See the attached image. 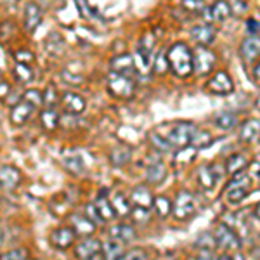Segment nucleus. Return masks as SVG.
<instances>
[{
	"label": "nucleus",
	"mask_w": 260,
	"mask_h": 260,
	"mask_svg": "<svg viewBox=\"0 0 260 260\" xmlns=\"http://www.w3.org/2000/svg\"><path fill=\"white\" fill-rule=\"evenodd\" d=\"M169 52V64L174 75L180 78H187L194 71V64H192V50L189 45L184 42H177L167 50Z\"/></svg>",
	"instance_id": "nucleus-1"
},
{
	"label": "nucleus",
	"mask_w": 260,
	"mask_h": 260,
	"mask_svg": "<svg viewBox=\"0 0 260 260\" xmlns=\"http://www.w3.org/2000/svg\"><path fill=\"white\" fill-rule=\"evenodd\" d=\"M198 210V200L187 189H180L172 203V213L177 220H187Z\"/></svg>",
	"instance_id": "nucleus-2"
},
{
	"label": "nucleus",
	"mask_w": 260,
	"mask_h": 260,
	"mask_svg": "<svg viewBox=\"0 0 260 260\" xmlns=\"http://www.w3.org/2000/svg\"><path fill=\"white\" fill-rule=\"evenodd\" d=\"M250 186H251V180L248 177V174H245L243 170L234 174L233 180L225 187V200H228V203L236 205L245 200L250 192Z\"/></svg>",
	"instance_id": "nucleus-3"
},
{
	"label": "nucleus",
	"mask_w": 260,
	"mask_h": 260,
	"mask_svg": "<svg viewBox=\"0 0 260 260\" xmlns=\"http://www.w3.org/2000/svg\"><path fill=\"white\" fill-rule=\"evenodd\" d=\"M134 78L128 77V75L118 73V71H111L108 75V90L111 92L115 98L120 99H128L134 95Z\"/></svg>",
	"instance_id": "nucleus-4"
},
{
	"label": "nucleus",
	"mask_w": 260,
	"mask_h": 260,
	"mask_svg": "<svg viewBox=\"0 0 260 260\" xmlns=\"http://www.w3.org/2000/svg\"><path fill=\"white\" fill-rule=\"evenodd\" d=\"M196 130V125L192 121H179L170 128V132L167 134V139L172 144L174 149H184L191 144V137Z\"/></svg>",
	"instance_id": "nucleus-5"
},
{
	"label": "nucleus",
	"mask_w": 260,
	"mask_h": 260,
	"mask_svg": "<svg viewBox=\"0 0 260 260\" xmlns=\"http://www.w3.org/2000/svg\"><path fill=\"white\" fill-rule=\"evenodd\" d=\"M215 243H217V248H220L225 253H233V251L241 250V240L236 233L233 231V228L224 222H220L219 225L215 228Z\"/></svg>",
	"instance_id": "nucleus-6"
},
{
	"label": "nucleus",
	"mask_w": 260,
	"mask_h": 260,
	"mask_svg": "<svg viewBox=\"0 0 260 260\" xmlns=\"http://www.w3.org/2000/svg\"><path fill=\"white\" fill-rule=\"evenodd\" d=\"M192 64H194V73L198 77H207L215 68L217 56L207 45H198L192 50Z\"/></svg>",
	"instance_id": "nucleus-7"
},
{
	"label": "nucleus",
	"mask_w": 260,
	"mask_h": 260,
	"mask_svg": "<svg viewBox=\"0 0 260 260\" xmlns=\"http://www.w3.org/2000/svg\"><path fill=\"white\" fill-rule=\"evenodd\" d=\"M154 45H156V39H154L153 33L144 35L137 45V56H136V64L139 71H148L149 70V62L151 56H153Z\"/></svg>",
	"instance_id": "nucleus-8"
},
{
	"label": "nucleus",
	"mask_w": 260,
	"mask_h": 260,
	"mask_svg": "<svg viewBox=\"0 0 260 260\" xmlns=\"http://www.w3.org/2000/svg\"><path fill=\"white\" fill-rule=\"evenodd\" d=\"M207 90L219 95H228L231 92H234V83L231 80L228 71H217V73H213V77L207 82Z\"/></svg>",
	"instance_id": "nucleus-9"
},
{
	"label": "nucleus",
	"mask_w": 260,
	"mask_h": 260,
	"mask_svg": "<svg viewBox=\"0 0 260 260\" xmlns=\"http://www.w3.org/2000/svg\"><path fill=\"white\" fill-rule=\"evenodd\" d=\"M240 56L243 62L246 64H253L260 57V37L250 35L241 42L240 45Z\"/></svg>",
	"instance_id": "nucleus-10"
},
{
	"label": "nucleus",
	"mask_w": 260,
	"mask_h": 260,
	"mask_svg": "<svg viewBox=\"0 0 260 260\" xmlns=\"http://www.w3.org/2000/svg\"><path fill=\"white\" fill-rule=\"evenodd\" d=\"M35 108H37L35 104H31L30 101L21 98L19 103H16L11 110V121L14 125L26 123V121L30 120V116L33 115V111H35Z\"/></svg>",
	"instance_id": "nucleus-11"
},
{
	"label": "nucleus",
	"mask_w": 260,
	"mask_h": 260,
	"mask_svg": "<svg viewBox=\"0 0 260 260\" xmlns=\"http://www.w3.org/2000/svg\"><path fill=\"white\" fill-rule=\"evenodd\" d=\"M78 258H94L103 255V243L95 238H85L82 243L77 245V250H75Z\"/></svg>",
	"instance_id": "nucleus-12"
},
{
	"label": "nucleus",
	"mask_w": 260,
	"mask_h": 260,
	"mask_svg": "<svg viewBox=\"0 0 260 260\" xmlns=\"http://www.w3.org/2000/svg\"><path fill=\"white\" fill-rule=\"evenodd\" d=\"M61 106L62 110L66 113H70V115H80L85 110V99L82 98L80 94H75V92H64V94L61 95Z\"/></svg>",
	"instance_id": "nucleus-13"
},
{
	"label": "nucleus",
	"mask_w": 260,
	"mask_h": 260,
	"mask_svg": "<svg viewBox=\"0 0 260 260\" xmlns=\"http://www.w3.org/2000/svg\"><path fill=\"white\" fill-rule=\"evenodd\" d=\"M75 240H77V233H75L73 228H59L50 234V243L59 250L70 248Z\"/></svg>",
	"instance_id": "nucleus-14"
},
{
	"label": "nucleus",
	"mask_w": 260,
	"mask_h": 260,
	"mask_svg": "<svg viewBox=\"0 0 260 260\" xmlns=\"http://www.w3.org/2000/svg\"><path fill=\"white\" fill-rule=\"evenodd\" d=\"M42 18H44V12H42V7L39 4L28 2L26 7H24V28H26V31H35L40 26Z\"/></svg>",
	"instance_id": "nucleus-15"
},
{
	"label": "nucleus",
	"mask_w": 260,
	"mask_h": 260,
	"mask_svg": "<svg viewBox=\"0 0 260 260\" xmlns=\"http://www.w3.org/2000/svg\"><path fill=\"white\" fill-rule=\"evenodd\" d=\"M111 71H118V73L128 75V77H134L137 73V64L134 56L130 54H121V56H116L111 59Z\"/></svg>",
	"instance_id": "nucleus-16"
},
{
	"label": "nucleus",
	"mask_w": 260,
	"mask_h": 260,
	"mask_svg": "<svg viewBox=\"0 0 260 260\" xmlns=\"http://www.w3.org/2000/svg\"><path fill=\"white\" fill-rule=\"evenodd\" d=\"M21 182V172L12 165H2L0 167V186L4 189L11 191L16 189Z\"/></svg>",
	"instance_id": "nucleus-17"
},
{
	"label": "nucleus",
	"mask_w": 260,
	"mask_h": 260,
	"mask_svg": "<svg viewBox=\"0 0 260 260\" xmlns=\"http://www.w3.org/2000/svg\"><path fill=\"white\" fill-rule=\"evenodd\" d=\"M130 201H132L136 207L149 210L154 203V198H153V192H151L148 186H136L132 189V194H130Z\"/></svg>",
	"instance_id": "nucleus-18"
},
{
	"label": "nucleus",
	"mask_w": 260,
	"mask_h": 260,
	"mask_svg": "<svg viewBox=\"0 0 260 260\" xmlns=\"http://www.w3.org/2000/svg\"><path fill=\"white\" fill-rule=\"evenodd\" d=\"M192 40H196L200 45H210L217 37V30L212 24H198L191 30Z\"/></svg>",
	"instance_id": "nucleus-19"
},
{
	"label": "nucleus",
	"mask_w": 260,
	"mask_h": 260,
	"mask_svg": "<svg viewBox=\"0 0 260 260\" xmlns=\"http://www.w3.org/2000/svg\"><path fill=\"white\" fill-rule=\"evenodd\" d=\"M167 177V167L160 158H154L153 161H149L148 170H146V180L149 184H160Z\"/></svg>",
	"instance_id": "nucleus-20"
},
{
	"label": "nucleus",
	"mask_w": 260,
	"mask_h": 260,
	"mask_svg": "<svg viewBox=\"0 0 260 260\" xmlns=\"http://www.w3.org/2000/svg\"><path fill=\"white\" fill-rule=\"evenodd\" d=\"M260 137V120L258 118H251L248 121L243 123V127L240 130V141L241 142H255Z\"/></svg>",
	"instance_id": "nucleus-21"
},
{
	"label": "nucleus",
	"mask_w": 260,
	"mask_h": 260,
	"mask_svg": "<svg viewBox=\"0 0 260 260\" xmlns=\"http://www.w3.org/2000/svg\"><path fill=\"white\" fill-rule=\"evenodd\" d=\"M110 238H115L121 243H130L137 238V233L130 224H116L110 229Z\"/></svg>",
	"instance_id": "nucleus-22"
},
{
	"label": "nucleus",
	"mask_w": 260,
	"mask_h": 260,
	"mask_svg": "<svg viewBox=\"0 0 260 260\" xmlns=\"http://www.w3.org/2000/svg\"><path fill=\"white\" fill-rule=\"evenodd\" d=\"M94 203H95V208H98L99 215L104 219V222L111 220V219H115V217H116V212H115V208H113V203L108 200L106 191H101L98 200H95Z\"/></svg>",
	"instance_id": "nucleus-23"
},
{
	"label": "nucleus",
	"mask_w": 260,
	"mask_h": 260,
	"mask_svg": "<svg viewBox=\"0 0 260 260\" xmlns=\"http://www.w3.org/2000/svg\"><path fill=\"white\" fill-rule=\"evenodd\" d=\"M71 225H73L75 233L82 234V236H90L95 231V222L90 220L87 215H73L71 217Z\"/></svg>",
	"instance_id": "nucleus-24"
},
{
	"label": "nucleus",
	"mask_w": 260,
	"mask_h": 260,
	"mask_svg": "<svg viewBox=\"0 0 260 260\" xmlns=\"http://www.w3.org/2000/svg\"><path fill=\"white\" fill-rule=\"evenodd\" d=\"M219 174L213 169V165H207V167H201L198 172V180L200 184L205 187V189H212L215 186V182L219 180Z\"/></svg>",
	"instance_id": "nucleus-25"
},
{
	"label": "nucleus",
	"mask_w": 260,
	"mask_h": 260,
	"mask_svg": "<svg viewBox=\"0 0 260 260\" xmlns=\"http://www.w3.org/2000/svg\"><path fill=\"white\" fill-rule=\"evenodd\" d=\"M125 253L123 250V243L115 240V238H111L110 241L103 243V257L104 258H121Z\"/></svg>",
	"instance_id": "nucleus-26"
},
{
	"label": "nucleus",
	"mask_w": 260,
	"mask_h": 260,
	"mask_svg": "<svg viewBox=\"0 0 260 260\" xmlns=\"http://www.w3.org/2000/svg\"><path fill=\"white\" fill-rule=\"evenodd\" d=\"M130 158H132V151L127 146H118L110 153V160L115 167H125L130 161Z\"/></svg>",
	"instance_id": "nucleus-27"
},
{
	"label": "nucleus",
	"mask_w": 260,
	"mask_h": 260,
	"mask_svg": "<svg viewBox=\"0 0 260 260\" xmlns=\"http://www.w3.org/2000/svg\"><path fill=\"white\" fill-rule=\"evenodd\" d=\"M231 12H233V9H231V6L225 0H217L210 7V18L213 21H224L229 18Z\"/></svg>",
	"instance_id": "nucleus-28"
},
{
	"label": "nucleus",
	"mask_w": 260,
	"mask_h": 260,
	"mask_svg": "<svg viewBox=\"0 0 260 260\" xmlns=\"http://www.w3.org/2000/svg\"><path fill=\"white\" fill-rule=\"evenodd\" d=\"M246 163H248V160H246L245 154H241V153L233 154V156H229L228 161H225V174H229V175L238 174V172H241L245 169Z\"/></svg>",
	"instance_id": "nucleus-29"
},
{
	"label": "nucleus",
	"mask_w": 260,
	"mask_h": 260,
	"mask_svg": "<svg viewBox=\"0 0 260 260\" xmlns=\"http://www.w3.org/2000/svg\"><path fill=\"white\" fill-rule=\"evenodd\" d=\"M212 142H213V137L210 132H207V130H194V134H192V137H191V146L194 149L208 148Z\"/></svg>",
	"instance_id": "nucleus-30"
},
{
	"label": "nucleus",
	"mask_w": 260,
	"mask_h": 260,
	"mask_svg": "<svg viewBox=\"0 0 260 260\" xmlns=\"http://www.w3.org/2000/svg\"><path fill=\"white\" fill-rule=\"evenodd\" d=\"M64 169L71 172V174H82L83 172V160H82V156L78 153H68L64 156Z\"/></svg>",
	"instance_id": "nucleus-31"
},
{
	"label": "nucleus",
	"mask_w": 260,
	"mask_h": 260,
	"mask_svg": "<svg viewBox=\"0 0 260 260\" xmlns=\"http://www.w3.org/2000/svg\"><path fill=\"white\" fill-rule=\"evenodd\" d=\"M182 9L192 16H205L208 7L203 4V0H182Z\"/></svg>",
	"instance_id": "nucleus-32"
},
{
	"label": "nucleus",
	"mask_w": 260,
	"mask_h": 260,
	"mask_svg": "<svg viewBox=\"0 0 260 260\" xmlns=\"http://www.w3.org/2000/svg\"><path fill=\"white\" fill-rule=\"evenodd\" d=\"M149 142H151V146L158 151V153H170V151L174 149L172 148V144L169 142V139L160 136V134H156V132L149 134Z\"/></svg>",
	"instance_id": "nucleus-33"
},
{
	"label": "nucleus",
	"mask_w": 260,
	"mask_h": 260,
	"mask_svg": "<svg viewBox=\"0 0 260 260\" xmlns=\"http://www.w3.org/2000/svg\"><path fill=\"white\" fill-rule=\"evenodd\" d=\"M14 77L18 78L21 83H28L33 80V70L30 62H18L14 68Z\"/></svg>",
	"instance_id": "nucleus-34"
},
{
	"label": "nucleus",
	"mask_w": 260,
	"mask_h": 260,
	"mask_svg": "<svg viewBox=\"0 0 260 260\" xmlns=\"http://www.w3.org/2000/svg\"><path fill=\"white\" fill-rule=\"evenodd\" d=\"M113 208H115V212H116V215H120V217H125V215H128L130 213V203L127 201V198H125L121 192H116L115 194V198H113Z\"/></svg>",
	"instance_id": "nucleus-35"
},
{
	"label": "nucleus",
	"mask_w": 260,
	"mask_h": 260,
	"mask_svg": "<svg viewBox=\"0 0 260 260\" xmlns=\"http://www.w3.org/2000/svg\"><path fill=\"white\" fill-rule=\"evenodd\" d=\"M215 123H217V127H220V128H224V130L234 128L238 125V116L234 115V113L224 111V113H220V115H217Z\"/></svg>",
	"instance_id": "nucleus-36"
},
{
	"label": "nucleus",
	"mask_w": 260,
	"mask_h": 260,
	"mask_svg": "<svg viewBox=\"0 0 260 260\" xmlns=\"http://www.w3.org/2000/svg\"><path fill=\"white\" fill-rule=\"evenodd\" d=\"M170 64H169V52L167 50H160L156 54V59H154V64H153V71L156 75H165L169 71Z\"/></svg>",
	"instance_id": "nucleus-37"
},
{
	"label": "nucleus",
	"mask_w": 260,
	"mask_h": 260,
	"mask_svg": "<svg viewBox=\"0 0 260 260\" xmlns=\"http://www.w3.org/2000/svg\"><path fill=\"white\" fill-rule=\"evenodd\" d=\"M42 125L47 130L57 128V125H59V115L54 111V108H47V110L42 113Z\"/></svg>",
	"instance_id": "nucleus-38"
},
{
	"label": "nucleus",
	"mask_w": 260,
	"mask_h": 260,
	"mask_svg": "<svg viewBox=\"0 0 260 260\" xmlns=\"http://www.w3.org/2000/svg\"><path fill=\"white\" fill-rule=\"evenodd\" d=\"M153 207L156 208L158 215L163 217V219H165V217H169L172 213V203H170V200L167 198V196H158V198H154Z\"/></svg>",
	"instance_id": "nucleus-39"
},
{
	"label": "nucleus",
	"mask_w": 260,
	"mask_h": 260,
	"mask_svg": "<svg viewBox=\"0 0 260 260\" xmlns=\"http://www.w3.org/2000/svg\"><path fill=\"white\" fill-rule=\"evenodd\" d=\"M28 257H30V251L26 248H14L0 255V260H24Z\"/></svg>",
	"instance_id": "nucleus-40"
},
{
	"label": "nucleus",
	"mask_w": 260,
	"mask_h": 260,
	"mask_svg": "<svg viewBox=\"0 0 260 260\" xmlns=\"http://www.w3.org/2000/svg\"><path fill=\"white\" fill-rule=\"evenodd\" d=\"M23 99L30 101V103L35 104V106H42V104H44V92H40L37 89H30L23 94Z\"/></svg>",
	"instance_id": "nucleus-41"
},
{
	"label": "nucleus",
	"mask_w": 260,
	"mask_h": 260,
	"mask_svg": "<svg viewBox=\"0 0 260 260\" xmlns=\"http://www.w3.org/2000/svg\"><path fill=\"white\" fill-rule=\"evenodd\" d=\"M57 101H61V99L57 98V92H56V89H54L52 85L47 87V90L44 92V104H45V106H47V108H54V106H56Z\"/></svg>",
	"instance_id": "nucleus-42"
},
{
	"label": "nucleus",
	"mask_w": 260,
	"mask_h": 260,
	"mask_svg": "<svg viewBox=\"0 0 260 260\" xmlns=\"http://www.w3.org/2000/svg\"><path fill=\"white\" fill-rule=\"evenodd\" d=\"M148 257H149V255H148V251H146L144 248H132V250L125 251L121 258H125V260H132V258L144 260V258H148Z\"/></svg>",
	"instance_id": "nucleus-43"
},
{
	"label": "nucleus",
	"mask_w": 260,
	"mask_h": 260,
	"mask_svg": "<svg viewBox=\"0 0 260 260\" xmlns=\"http://www.w3.org/2000/svg\"><path fill=\"white\" fill-rule=\"evenodd\" d=\"M87 217H89L90 220H94L95 224H103L104 219L99 215L98 208H95V203H89L87 205Z\"/></svg>",
	"instance_id": "nucleus-44"
},
{
	"label": "nucleus",
	"mask_w": 260,
	"mask_h": 260,
	"mask_svg": "<svg viewBox=\"0 0 260 260\" xmlns=\"http://www.w3.org/2000/svg\"><path fill=\"white\" fill-rule=\"evenodd\" d=\"M16 59H18V62H31L33 61V54L30 52V50H18V52L14 54Z\"/></svg>",
	"instance_id": "nucleus-45"
},
{
	"label": "nucleus",
	"mask_w": 260,
	"mask_h": 260,
	"mask_svg": "<svg viewBox=\"0 0 260 260\" xmlns=\"http://www.w3.org/2000/svg\"><path fill=\"white\" fill-rule=\"evenodd\" d=\"M77 6H78V11H80V14H82V16H90L89 6H87L85 0H77Z\"/></svg>",
	"instance_id": "nucleus-46"
},
{
	"label": "nucleus",
	"mask_w": 260,
	"mask_h": 260,
	"mask_svg": "<svg viewBox=\"0 0 260 260\" xmlns=\"http://www.w3.org/2000/svg\"><path fill=\"white\" fill-rule=\"evenodd\" d=\"M246 26H248L250 33H255L260 28V24H257V21H255V19H248V24H246Z\"/></svg>",
	"instance_id": "nucleus-47"
},
{
	"label": "nucleus",
	"mask_w": 260,
	"mask_h": 260,
	"mask_svg": "<svg viewBox=\"0 0 260 260\" xmlns=\"http://www.w3.org/2000/svg\"><path fill=\"white\" fill-rule=\"evenodd\" d=\"M7 92H9V85H7L6 82H0V99L6 98Z\"/></svg>",
	"instance_id": "nucleus-48"
},
{
	"label": "nucleus",
	"mask_w": 260,
	"mask_h": 260,
	"mask_svg": "<svg viewBox=\"0 0 260 260\" xmlns=\"http://www.w3.org/2000/svg\"><path fill=\"white\" fill-rule=\"evenodd\" d=\"M253 77L257 78V80H260V61L255 62V68H253Z\"/></svg>",
	"instance_id": "nucleus-49"
},
{
	"label": "nucleus",
	"mask_w": 260,
	"mask_h": 260,
	"mask_svg": "<svg viewBox=\"0 0 260 260\" xmlns=\"http://www.w3.org/2000/svg\"><path fill=\"white\" fill-rule=\"evenodd\" d=\"M255 215H257V219H260V201H258L257 208H255Z\"/></svg>",
	"instance_id": "nucleus-50"
}]
</instances>
